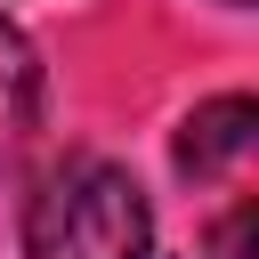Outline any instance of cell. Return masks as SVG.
Instances as JSON below:
<instances>
[{"instance_id":"277c9868","label":"cell","mask_w":259,"mask_h":259,"mask_svg":"<svg viewBox=\"0 0 259 259\" xmlns=\"http://www.w3.org/2000/svg\"><path fill=\"white\" fill-rule=\"evenodd\" d=\"M227 8H243V0H227Z\"/></svg>"},{"instance_id":"3957f363","label":"cell","mask_w":259,"mask_h":259,"mask_svg":"<svg viewBox=\"0 0 259 259\" xmlns=\"http://www.w3.org/2000/svg\"><path fill=\"white\" fill-rule=\"evenodd\" d=\"M251 138H259V105H251L243 89H227V97H210V105H194V113L178 121L170 162H178V178L210 186V178H227V170L251 154Z\"/></svg>"},{"instance_id":"6da1fadb","label":"cell","mask_w":259,"mask_h":259,"mask_svg":"<svg viewBox=\"0 0 259 259\" xmlns=\"http://www.w3.org/2000/svg\"><path fill=\"white\" fill-rule=\"evenodd\" d=\"M24 259H154V202L105 154H65L24 194Z\"/></svg>"},{"instance_id":"7a4b0ae2","label":"cell","mask_w":259,"mask_h":259,"mask_svg":"<svg viewBox=\"0 0 259 259\" xmlns=\"http://www.w3.org/2000/svg\"><path fill=\"white\" fill-rule=\"evenodd\" d=\"M40 113H49V73H40V49L16 16H0V186L24 170L32 138H40Z\"/></svg>"}]
</instances>
